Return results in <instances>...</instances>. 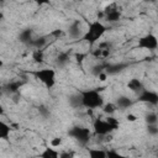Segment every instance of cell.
Wrapping results in <instances>:
<instances>
[{
  "label": "cell",
  "instance_id": "6da1fadb",
  "mask_svg": "<svg viewBox=\"0 0 158 158\" xmlns=\"http://www.w3.org/2000/svg\"><path fill=\"white\" fill-rule=\"evenodd\" d=\"M78 94L80 98V107L88 110L101 109V106L105 102L104 96L99 89H85V90H80Z\"/></svg>",
  "mask_w": 158,
  "mask_h": 158
},
{
  "label": "cell",
  "instance_id": "7a4b0ae2",
  "mask_svg": "<svg viewBox=\"0 0 158 158\" xmlns=\"http://www.w3.org/2000/svg\"><path fill=\"white\" fill-rule=\"evenodd\" d=\"M106 31H107V27L101 20H94V21L89 22L88 28L83 32V36L80 40L89 43L90 46H93L104 37Z\"/></svg>",
  "mask_w": 158,
  "mask_h": 158
},
{
  "label": "cell",
  "instance_id": "3957f363",
  "mask_svg": "<svg viewBox=\"0 0 158 158\" xmlns=\"http://www.w3.org/2000/svg\"><path fill=\"white\" fill-rule=\"evenodd\" d=\"M33 75L47 89L54 88V85L57 83V73H56V70L53 68H48V67L40 68V69H37V70L33 72Z\"/></svg>",
  "mask_w": 158,
  "mask_h": 158
},
{
  "label": "cell",
  "instance_id": "277c9868",
  "mask_svg": "<svg viewBox=\"0 0 158 158\" xmlns=\"http://www.w3.org/2000/svg\"><path fill=\"white\" fill-rule=\"evenodd\" d=\"M68 136L72 137L79 146L85 147L90 141L91 131L88 127H84V126H73L72 128H69Z\"/></svg>",
  "mask_w": 158,
  "mask_h": 158
},
{
  "label": "cell",
  "instance_id": "5b68a950",
  "mask_svg": "<svg viewBox=\"0 0 158 158\" xmlns=\"http://www.w3.org/2000/svg\"><path fill=\"white\" fill-rule=\"evenodd\" d=\"M137 47L141 48V49H144V51H149V52H153L158 48V40H157V36L154 33H146L143 36H141L138 40H137Z\"/></svg>",
  "mask_w": 158,
  "mask_h": 158
},
{
  "label": "cell",
  "instance_id": "8992f818",
  "mask_svg": "<svg viewBox=\"0 0 158 158\" xmlns=\"http://www.w3.org/2000/svg\"><path fill=\"white\" fill-rule=\"evenodd\" d=\"M93 132L94 135L96 136H100V137H105L107 135H110L112 131V128L110 127V125L107 123V121L105 118H95L93 121Z\"/></svg>",
  "mask_w": 158,
  "mask_h": 158
},
{
  "label": "cell",
  "instance_id": "52a82bcc",
  "mask_svg": "<svg viewBox=\"0 0 158 158\" xmlns=\"http://www.w3.org/2000/svg\"><path fill=\"white\" fill-rule=\"evenodd\" d=\"M137 101L151 105V106H157L158 105V94L154 90L149 89H143L139 94H137Z\"/></svg>",
  "mask_w": 158,
  "mask_h": 158
},
{
  "label": "cell",
  "instance_id": "ba28073f",
  "mask_svg": "<svg viewBox=\"0 0 158 158\" xmlns=\"http://www.w3.org/2000/svg\"><path fill=\"white\" fill-rule=\"evenodd\" d=\"M102 17H104V20L106 22H110V23L118 22L121 20V11L115 6H110V7L104 10Z\"/></svg>",
  "mask_w": 158,
  "mask_h": 158
},
{
  "label": "cell",
  "instance_id": "9c48e42d",
  "mask_svg": "<svg viewBox=\"0 0 158 158\" xmlns=\"http://www.w3.org/2000/svg\"><path fill=\"white\" fill-rule=\"evenodd\" d=\"M68 36L73 40H80L83 36V30H81V23L79 20H74L69 23L68 26V31H67Z\"/></svg>",
  "mask_w": 158,
  "mask_h": 158
},
{
  "label": "cell",
  "instance_id": "30bf717a",
  "mask_svg": "<svg viewBox=\"0 0 158 158\" xmlns=\"http://www.w3.org/2000/svg\"><path fill=\"white\" fill-rule=\"evenodd\" d=\"M11 131H12L11 126L0 118V142L1 141H9L10 136H11Z\"/></svg>",
  "mask_w": 158,
  "mask_h": 158
},
{
  "label": "cell",
  "instance_id": "8fae6325",
  "mask_svg": "<svg viewBox=\"0 0 158 158\" xmlns=\"http://www.w3.org/2000/svg\"><path fill=\"white\" fill-rule=\"evenodd\" d=\"M115 105H116L117 110H118V109H120V110H126V109H128V107H131V106L133 105V101H132L131 98H128V96H126V95H121V96H118V98L116 99Z\"/></svg>",
  "mask_w": 158,
  "mask_h": 158
},
{
  "label": "cell",
  "instance_id": "7c38bea8",
  "mask_svg": "<svg viewBox=\"0 0 158 158\" xmlns=\"http://www.w3.org/2000/svg\"><path fill=\"white\" fill-rule=\"evenodd\" d=\"M127 88H128L130 91H132V93H135V94H139V93L144 89V85H143V83H142L139 79L132 78V79L128 80Z\"/></svg>",
  "mask_w": 158,
  "mask_h": 158
},
{
  "label": "cell",
  "instance_id": "4fadbf2b",
  "mask_svg": "<svg viewBox=\"0 0 158 158\" xmlns=\"http://www.w3.org/2000/svg\"><path fill=\"white\" fill-rule=\"evenodd\" d=\"M40 158H59V151L57 148L47 146L41 151Z\"/></svg>",
  "mask_w": 158,
  "mask_h": 158
},
{
  "label": "cell",
  "instance_id": "5bb4252c",
  "mask_svg": "<svg viewBox=\"0 0 158 158\" xmlns=\"http://www.w3.org/2000/svg\"><path fill=\"white\" fill-rule=\"evenodd\" d=\"M88 157L89 158H106V149L98 148V147H89Z\"/></svg>",
  "mask_w": 158,
  "mask_h": 158
},
{
  "label": "cell",
  "instance_id": "9a60e30c",
  "mask_svg": "<svg viewBox=\"0 0 158 158\" xmlns=\"http://www.w3.org/2000/svg\"><path fill=\"white\" fill-rule=\"evenodd\" d=\"M101 110L106 116H114V114L117 111V107H116L115 102L109 101V102H104V105L101 106Z\"/></svg>",
  "mask_w": 158,
  "mask_h": 158
},
{
  "label": "cell",
  "instance_id": "2e32d148",
  "mask_svg": "<svg viewBox=\"0 0 158 158\" xmlns=\"http://www.w3.org/2000/svg\"><path fill=\"white\" fill-rule=\"evenodd\" d=\"M19 38H20V41H21L22 43H30V42L32 41V38H33V32H32V30L27 28V30L21 31L20 35H19Z\"/></svg>",
  "mask_w": 158,
  "mask_h": 158
},
{
  "label": "cell",
  "instance_id": "e0dca14e",
  "mask_svg": "<svg viewBox=\"0 0 158 158\" xmlns=\"http://www.w3.org/2000/svg\"><path fill=\"white\" fill-rule=\"evenodd\" d=\"M144 121H146V125H157L158 123V116H157L156 111H149L148 114H146Z\"/></svg>",
  "mask_w": 158,
  "mask_h": 158
},
{
  "label": "cell",
  "instance_id": "ac0fdd59",
  "mask_svg": "<svg viewBox=\"0 0 158 158\" xmlns=\"http://www.w3.org/2000/svg\"><path fill=\"white\" fill-rule=\"evenodd\" d=\"M106 158H130V157L118 152L115 148H110V149H106Z\"/></svg>",
  "mask_w": 158,
  "mask_h": 158
},
{
  "label": "cell",
  "instance_id": "d6986e66",
  "mask_svg": "<svg viewBox=\"0 0 158 158\" xmlns=\"http://www.w3.org/2000/svg\"><path fill=\"white\" fill-rule=\"evenodd\" d=\"M69 54L67 53V52H62V53H59L58 54V57H57V64L59 65V67H63V65H65L68 62H69Z\"/></svg>",
  "mask_w": 158,
  "mask_h": 158
},
{
  "label": "cell",
  "instance_id": "ffe728a7",
  "mask_svg": "<svg viewBox=\"0 0 158 158\" xmlns=\"http://www.w3.org/2000/svg\"><path fill=\"white\" fill-rule=\"evenodd\" d=\"M105 120L107 121V123L110 125V127L112 128V131H115V130H117L120 127V121L115 116H106Z\"/></svg>",
  "mask_w": 158,
  "mask_h": 158
},
{
  "label": "cell",
  "instance_id": "44dd1931",
  "mask_svg": "<svg viewBox=\"0 0 158 158\" xmlns=\"http://www.w3.org/2000/svg\"><path fill=\"white\" fill-rule=\"evenodd\" d=\"M32 59L36 62V63H42L43 59H44V53L42 49H35L33 53H32Z\"/></svg>",
  "mask_w": 158,
  "mask_h": 158
},
{
  "label": "cell",
  "instance_id": "7402d4cb",
  "mask_svg": "<svg viewBox=\"0 0 158 158\" xmlns=\"http://www.w3.org/2000/svg\"><path fill=\"white\" fill-rule=\"evenodd\" d=\"M75 157H77V153L73 149H65L59 152V158H75Z\"/></svg>",
  "mask_w": 158,
  "mask_h": 158
},
{
  "label": "cell",
  "instance_id": "603a6c76",
  "mask_svg": "<svg viewBox=\"0 0 158 158\" xmlns=\"http://www.w3.org/2000/svg\"><path fill=\"white\" fill-rule=\"evenodd\" d=\"M69 105L72 107H79L80 106V98H79V94H74L70 96L69 99Z\"/></svg>",
  "mask_w": 158,
  "mask_h": 158
},
{
  "label": "cell",
  "instance_id": "cb8c5ba5",
  "mask_svg": "<svg viewBox=\"0 0 158 158\" xmlns=\"http://www.w3.org/2000/svg\"><path fill=\"white\" fill-rule=\"evenodd\" d=\"M62 144H63V138H62V137H58V136H57V137H53V138L51 139V142H49V146L53 147V148H57V149H58Z\"/></svg>",
  "mask_w": 158,
  "mask_h": 158
},
{
  "label": "cell",
  "instance_id": "d4e9b609",
  "mask_svg": "<svg viewBox=\"0 0 158 158\" xmlns=\"http://www.w3.org/2000/svg\"><path fill=\"white\" fill-rule=\"evenodd\" d=\"M147 132L149 136L158 135V125H147Z\"/></svg>",
  "mask_w": 158,
  "mask_h": 158
},
{
  "label": "cell",
  "instance_id": "484cf974",
  "mask_svg": "<svg viewBox=\"0 0 158 158\" xmlns=\"http://www.w3.org/2000/svg\"><path fill=\"white\" fill-rule=\"evenodd\" d=\"M137 116L135 115V114H132V112H128L127 115H126V120L128 121V122H135V121H137Z\"/></svg>",
  "mask_w": 158,
  "mask_h": 158
},
{
  "label": "cell",
  "instance_id": "4316f807",
  "mask_svg": "<svg viewBox=\"0 0 158 158\" xmlns=\"http://www.w3.org/2000/svg\"><path fill=\"white\" fill-rule=\"evenodd\" d=\"M96 78H98L100 81H105V80L107 79V73H106V70H104V72H101L100 74H98Z\"/></svg>",
  "mask_w": 158,
  "mask_h": 158
},
{
  "label": "cell",
  "instance_id": "83f0119b",
  "mask_svg": "<svg viewBox=\"0 0 158 158\" xmlns=\"http://www.w3.org/2000/svg\"><path fill=\"white\" fill-rule=\"evenodd\" d=\"M75 58H77L78 62H83L86 58V53H77L75 54Z\"/></svg>",
  "mask_w": 158,
  "mask_h": 158
},
{
  "label": "cell",
  "instance_id": "f1b7e54d",
  "mask_svg": "<svg viewBox=\"0 0 158 158\" xmlns=\"http://www.w3.org/2000/svg\"><path fill=\"white\" fill-rule=\"evenodd\" d=\"M4 114H5V107H4V106L0 104V116H2Z\"/></svg>",
  "mask_w": 158,
  "mask_h": 158
},
{
  "label": "cell",
  "instance_id": "f546056e",
  "mask_svg": "<svg viewBox=\"0 0 158 158\" xmlns=\"http://www.w3.org/2000/svg\"><path fill=\"white\" fill-rule=\"evenodd\" d=\"M0 20H4V12L0 11Z\"/></svg>",
  "mask_w": 158,
  "mask_h": 158
},
{
  "label": "cell",
  "instance_id": "4dcf8cb0",
  "mask_svg": "<svg viewBox=\"0 0 158 158\" xmlns=\"http://www.w3.org/2000/svg\"><path fill=\"white\" fill-rule=\"evenodd\" d=\"M2 65H4V60H2V59H0V68H1Z\"/></svg>",
  "mask_w": 158,
  "mask_h": 158
},
{
  "label": "cell",
  "instance_id": "1f68e13d",
  "mask_svg": "<svg viewBox=\"0 0 158 158\" xmlns=\"http://www.w3.org/2000/svg\"><path fill=\"white\" fill-rule=\"evenodd\" d=\"M0 5H1V2H0Z\"/></svg>",
  "mask_w": 158,
  "mask_h": 158
}]
</instances>
